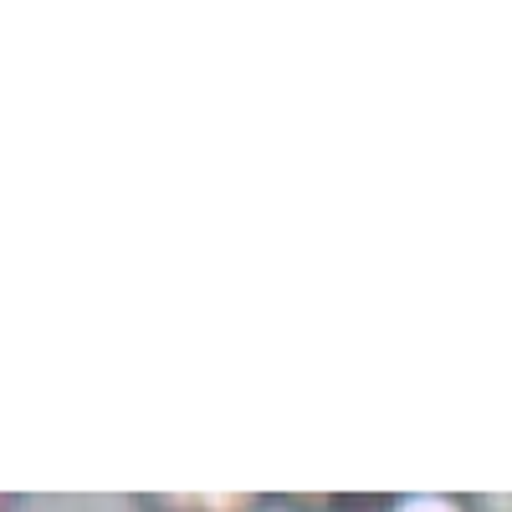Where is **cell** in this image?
Returning <instances> with one entry per match:
<instances>
[{
  "mask_svg": "<svg viewBox=\"0 0 512 512\" xmlns=\"http://www.w3.org/2000/svg\"><path fill=\"white\" fill-rule=\"evenodd\" d=\"M134 512H262L267 492H134Z\"/></svg>",
  "mask_w": 512,
  "mask_h": 512,
  "instance_id": "1",
  "label": "cell"
},
{
  "mask_svg": "<svg viewBox=\"0 0 512 512\" xmlns=\"http://www.w3.org/2000/svg\"><path fill=\"white\" fill-rule=\"evenodd\" d=\"M374 512H487V502L466 492H390L374 502Z\"/></svg>",
  "mask_w": 512,
  "mask_h": 512,
  "instance_id": "2",
  "label": "cell"
},
{
  "mask_svg": "<svg viewBox=\"0 0 512 512\" xmlns=\"http://www.w3.org/2000/svg\"><path fill=\"white\" fill-rule=\"evenodd\" d=\"M0 512H16V502H11L6 492H0Z\"/></svg>",
  "mask_w": 512,
  "mask_h": 512,
  "instance_id": "3",
  "label": "cell"
}]
</instances>
